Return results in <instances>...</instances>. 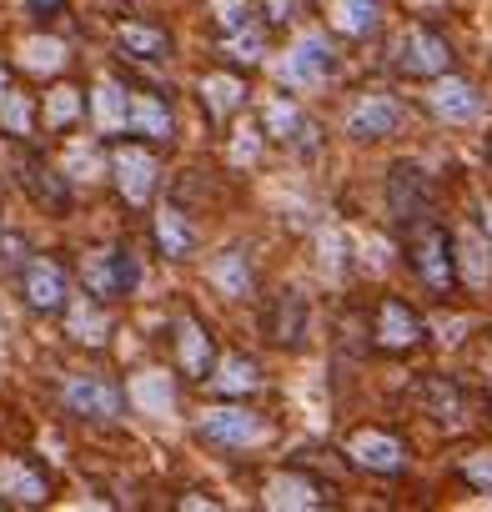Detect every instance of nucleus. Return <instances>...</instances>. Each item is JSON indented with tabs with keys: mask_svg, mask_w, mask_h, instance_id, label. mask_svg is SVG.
Segmentation results:
<instances>
[{
	"mask_svg": "<svg viewBox=\"0 0 492 512\" xmlns=\"http://www.w3.org/2000/svg\"><path fill=\"white\" fill-rule=\"evenodd\" d=\"M407 262H412V272H417V282L427 287V292H437V297H447L462 277H457V241H452V231L442 226V221H412L407 226Z\"/></svg>",
	"mask_w": 492,
	"mask_h": 512,
	"instance_id": "nucleus-1",
	"label": "nucleus"
},
{
	"mask_svg": "<svg viewBox=\"0 0 492 512\" xmlns=\"http://www.w3.org/2000/svg\"><path fill=\"white\" fill-rule=\"evenodd\" d=\"M61 407L81 422H96V427H111L126 417V387L106 372H71L61 382Z\"/></svg>",
	"mask_w": 492,
	"mask_h": 512,
	"instance_id": "nucleus-2",
	"label": "nucleus"
},
{
	"mask_svg": "<svg viewBox=\"0 0 492 512\" xmlns=\"http://www.w3.org/2000/svg\"><path fill=\"white\" fill-rule=\"evenodd\" d=\"M81 287L101 302H116V297H131L141 287V262H136V251L131 241H111L101 251H91L86 262H81Z\"/></svg>",
	"mask_w": 492,
	"mask_h": 512,
	"instance_id": "nucleus-3",
	"label": "nucleus"
},
{
	"mask_svg": "<svg viewBox=\"0 0 492 512\" xmlns=\"http://www.w3.org/2000/svg\"><path fill=\"white\" fill-rule=\"evenodd\" d=\"M392 66H397L402 76H412V81H437V76L452 71V46H447V36H442L437 26L412 21V26L397 36V46H392Z\"/></svg>",
	"mask_w": 492,
	"mask_h": 512,
	"instance_id": "nucleus-4",
	"label": "nucleus"
},
{
	"mask_svg": "<svg viewBox=\"0 0 492 512\" xmlns=\"http://www.w3.org/2000/svg\"><path fill=\"white\" fill-rule=\"evenodd\" d=\"M21 297H26V307L36 317H66V307H71V272H66L61 256H41V251L31 256L26 272H21Z\"/></svg>",
	"mask_w": 492,
	"mask_h": 512,
	"instance_id": "nucleus-5",
	"label": "nucleus"
},
{
	"mask_svg": "<svg viewBox=\"0 0 492 512\" xmlns=\"http://www.w3.org/2000/svg\"><path fill=\"white\" fill-rule=\"evenodd\" d=\"M211 447H221V452H246V447H257V442H267V417L262 412H252L246 402H226V407H211L206 417H201V427H196Z\"/></svg>",
	"mask_w": 492,
	"mask_h": 512,
	"instance_id": "nucleus-6",
	"label": "nucleus"
},
{
	"mask_svg": "<svg viewBox=\"0 0 492 512\" xmlns=\"http://www.w3.org/2000/svg\"><path fill=\"white\" fill-rule=\"evenodd\" d=\"M0 502L6 507H46L51 472L31 452H0Z\"/></svg>",
	"mask_w": 492,
	"mask_h": 512,
	"instance_id": "nucleus-7",
	"label": "nucleus"
},
{
	"mask_svg": "<svg viewBox=\"0 0 492 512\" xmlns=\"http://www.w3.org/2000/svg\"><path fill=\"white\" fill-rule=\"evenodd\" d=\"M111 176H116V191L126 206H146L151 191H156V151L146 141H131L111 151Z\"/></svg>",
	"mask_w": 492,
	"mask_h": 512,
	"instance_id": "nucleus-8",
	"label": "nucleus"
},
{
	"mask_svg": "<svg viewBox=\"0 0 492 512\" xmlns=\"http://www.w3.org/2000/svg\"><path fill=\"white\" fill-rule=\"evenodd\" d=\"M347 457H352V467L377 472V477L407 472V442L397 432H387V427H357L347 437Z\"/></svg>",
	"mask_w": 492,
	"mask_h": 512,
	"instance_id": "nucleus-9",
	"label": "nucleus"
},
{
	"mask_svg": "<svg viewBox=\"0 0 492 512\" xmlns=\"http://www.w3.org/2000/svg\"><path fill=\"white\" fill-rule=\"evenodd\" d=\"M372 342L382 352H417L427 342V322L402 297H382L377 312H372Z\"/></svg>",
	"mask_w": 492,
	"mask_h": 512,
	"instance_id": "nucleus-10",
	"label": "nucleus"
},
{
	"mask_svg": "<svg viewBox=\"0 0 492 512\" xmlns=\"http://www.w3.org/2000/svg\"><path fill=\"white\" fill-rule=\"evenodd\" d=\"M171 362H176V372H181L186 382H211V372H216V342H211V332H206L201 317H191V312L176 317Z\"/></svg>",
	"mask_w": 492,
	"mask_h": 512,
	"instance_id": "nucleus-11",
	"label": "nucleus"
},
{
	"mask_svg": "<svg viewBox=\"0 0 492 512\" xmlns=\"http://www.w3.org/2000/svg\"><path fill=\"white\" fill-rule=\"evenodd\" d=\"M337 76V51H332V41L327 36H302L292 51H287V61H282V86H292V91H307V86H322V81H332Z\"/></svg>",
	"mask_w": 492,
	"mask_h": 512,
	"instance_id": "nucleus-12",
	"label": "nucleus"
},
{
	"mask_svg": "<svg viewBox=\"0 0 492 512\" xmlns=\"http://www.w3.org/2000/svg\"><path fill=\"white\" fill-rule=\"evenodd\" d=\"M427 111L437 116V121H447V126H467V121H477L482 116V91L467 81V76H437V81H427Z\"/></svg>",
	"mask_w": 492,
	"mask_h": 512,
	"instance_id": "nucleus-13",
	"label": "nucleus"
},
{
	"mask_svg": "<svg viewBox=\"0 0 492 512\" xmlns=\"http://www.w3.org/2000/svg\"><path fill=\"white\" fill-rule=\"evenodd\" d=\"M131 141H146V146H171L176 141V116L166 106L161 91H131V111H126V131Z\"/></svg>",
	"mask_w": 492,
	"mask_h": 512,
	"instance_id": "nucleus-14",
	"label": "nucleus"
},
{
	"mask_svg": "<svg viewBox=\"0 0 492 512\" xmlns=\"http://www.w3.org/2000/svg\"><path fill=\"white\" fill-rule=\"evenodd\" d=\"M402 126V101L392 91H362L347 111V136L352 141H382Z\"/></svg>",
	"mask_w": 492,
	"mask_h": 512,
	"instance_id": "nucleus-15",
	"label": "nucleus"
},
{
	"mask_svg": "<svg viewBox=\"0 0 492 512\" xmlns=\"http://www.w3.org/2000/svg\"><path fill=\"white\" fill-rule=\"evenodd\" d=\"M262 502L267 507H332V487L322 477H312L307 467H287L267 482Z\"/></svg>",
	"mask_w": 492,
	"mask_h": 512,
	"instance_id": "nucleus-16",
	"label": "nucleus"
},
{
	"mask_svg": "<svg viewBox=\"0 0 492 512\" xmlns=\"http://www.w3.org/2000/svg\"><path fill=\"white\" fill-rule=\"evenodd\" d=\"M387 211H392L397 226H412V221L427 216V181H422V171L412 161L392 166V176H387Z\"/></svg>",
	"mask_w": 492,
	"mask_h": 512,
	"instance_id": "nucleus-17",
	"label": "nucleus"
},
{
	"mask_svg": "<svg viewBox=\"0 0 492 512\" xmlns=\"http://www.w3.org/2000/svg\"><path fill=\"white\" fill-rule=\"evenodd\" d=\"M151 246L166 256V262H186V256L196 251V226H191V216L181 211V206H156V216H151Z\"/></svg>",
	"mask_w": 492,
	"mask_h": 512,
	"instance_id": "nucleus-18",
	"label": "nucleus"
},
{
	"mask_svg": "<svg viewBox=\"0 0 492 512\" xmlns=\"http://www.w3.org/2000/svg\"><path fill=\"white\" fill-rule=\"evenodd\" d=\"M201 106H206V116H211L216 126H226V121L246 106V76H241L236 66H221V71L201 76Z\"/></svg>",
	"mask_w": 492,
	"mask_h": 512,
	"instance_id": "nucleus-19",
	"label": "nucleus"
},
{
	"mask_svg": "<svg viewBox=\"0 0 492 512\" xmlns=\"http://www.w3.org/2000/svg\"><path fill=\"white\" fill-rule=\"evenodd\" d=\"M206 277H211V287L221 292V297H231V302H241V297H252V287H257V267H252V251H241V246H226L216 262L206 267Z\"/></svg>",
	"mask_w": 492,
	"mask_h": 512,
	"instance_id": "nucleus-20",
	"label": "nucleus"
},
{
	"mask_svg": "<svg viewBox=\"0 0 492 512\" xmlns=\"http://www.w3.org/2000/svg\"><path fill=\"white\" fill-rule=\"evenodd\" d=\"M21 186L31 191L36 206H46V211H56V216L71 206V186H66V176H61L56 166H46L41 156H31V151L21 156Z\"/></svg>",
	"mask_w": 492,
	"mask_h": 512,
	"instance_id": "nucleus-21",
	"label": "nucleus"
},
{
	"mask_svg": "<svg viewBox=\"0 0 492 512\" xmlns=\"http://www.w3.org/2000/svg\"><path fill=\"white\" fill-rule=\"evenodd\" d=\"M267 21L257 26V21H246V26H236V31H221L216 36V56H221V66H236V71H252L262 56H267Z\"/></svg>",
	"mask_w": 492,
	"mask_h": 512,
	"instance_id": "nucleus-22",
	"label": "nucleus"
},
{
	"mask_svg": "<svg viewBox=\"0 0 492 512\" xmlns=\"http://www.w3.org/2000/svg\"><path fill=\"white\" fill-rule=\"evenodd\" d=\"M387 0H332V31L347 41H372L382 31Z\"/></svg>",
	"mask_w": 492,
	"mask_h": 512,
	"instance_id": "nucleus-23",
	"label": "nucleus"
},
{
	"mask_svg": "<svg viewBox=\"0 0 492 512\" xmlns=\"http://www.w3.org/2000/svg\"><path fill=\"white\" fill-rule=\"evenodd\" d=\"M86 111H91V96H86L81 86L61 81V86H51L46 101H41V126H46V136H61V131H71L76 121H86Z\"/></svg>",
	"mask_w": 492,
	"mask_h": 512,
	"instance_id": "nucleus-24",
	"label": "nucleus"
},
{
	"mask_svg": "<svg viewBox=\"0 0 492 512\" xmlns=\"http://www.w3.org/2000/svg\"><path fill=\"white\" fill-rule=\"evenodd\" d=\"M267 136H272V141H292L302 156L317 151V126H312L287 96H272V101H267Z\"/></svg>",
	"mask_w": 492,
	"mask_h": 512,
	"instance_id": "nucleus-25",
	"label": "nucleus"
},
{
	"mask_svg": "<svg viewBox=\"0 0 492 512\" xmlns=\"http://www.w3.org/2000/svg\"><path fill=\"white\" fill-rule=\"evenodd\" d=\"M267 337L282 347H302L307 337V297L302 292H277L267 307Z\"/></svg>",
	"mask_w": 492,
	"mask_h": 512,
	"instance_id": "nucleus-26",
	"label": "nucleus"
},
{
	"mask_svg": "<svg viewBox=\"0 0 492 512\" xmlns=\"http://www.w3.org/2000/svg\"><path fill=\"white\" fill-rule=\"evenodd\" d=\"M116 46H121V56L146 61V66L171 61V36H166L161 26H146V21H126V26H116Z\"/></svg>",
	"mask_w": 492,
	"mask_h": 512,
	"instance_id": "nucleus-27",
	"label": "nucleus"
},
{
	"mask_svg": "<svg viewBox=\"0 0 492 512\" xmlns=\"http://www.w3.org/2000/svg\"><path fill=\"white\" fill-rule=\"evenodd\" d=\"M257 387H262V367H257L252 357H241V352L221 357V367L211 372V392L226 397V402H246Z\"/></svg>",
	"mask_w": 492,
	"mask_h": 512,
	"instance_id": "nucleus-28",
	"label": "nucleus"
},
{
	"mask_svg": "<svg viewBox=\"0 0 492 512\" xmlns=\"http://www.w3.org/2000/svg\"><path fill=\"white\" fill-rule=\"evenodd\" d=\"M422 402H427V412L442 427H462L467 422V397H462V387L452 377H427L422 382Z\"/></svg>",
	"mask_w": 492,
	"mask_h": 512,
	"instance_id": "nucleus-29",
	"label": "nucleus"
},
{
	"mask_svg": "<svg viewBox=\"0 0 492 512\" xmlns=\"http://www.w3.org/2000/svg\"><path fill=\"white\" fill-rule=\"evenodd\" d=\"M457 241V277L467 282V287H487V272H492V246H482V236L477 231H462V236H452Z\"/></svg>",
	"mask_w": 492,
	"mask_h": 512,
	"instance_id": "nucleus-30",
	"label": "nucleus"
},
{
	"mask_svg": "<svg viewBox=\"0 0 492 512\" xmlns=\"http://www.w3.org/2000/svg\"><path fill=\"white\" fill-rule=\"evenodd\" d=\"M126 111H131V91L116 86V81H101L96 96H91V116L101 131H126Z\"/></svg>",
	"mask_w": 492,
	"mask_h": 512,
	"instance_id": "nucleus-31",
	"label": "nucleus"
},
{
	"mask_svg": "<svg viewBox=\"0 0 492 512\" xmlns=\"http://www.w3.org/2000/svg\"><path fill=\"white\" fill-rule=\"evenodd\" d=\"M31 241H26V231H0V272H6V277H21L26 272V262H31Z\"/></svg>",
	"mask_w": 492,
	"mask_h": 512,
	"instance_id": "nucleus-32",
	"label": "nucleus"
},
{
	"mask_svg": "<svg viewBox=\"0 0 492 512\" xmlns=\"http://www.w3.org/2000/svg\"><path fill=\"white\" fill-rule=\"evenodd\" d=\"M457 477H462L467 487H477V492H492V447L467 452V457L457 462Z\"/></svg>",
	"mask_w": 492,
	"mask_h": 512,
	"instance_id": "nucleus-33",
	"label": "nucleus"
},
{
	"mask_svg": "<svg viewBox=\"0 0 492 512\" xmlns=\"http://www.w3.org/2000/svg\"><path fill=\"white\" fill-rule=\"evenodd\" d=\"M0 121H6V126H11V136H21V141L31 136V106H26V96H21L16 86H11L6 96H0Z\"/></svg>",
	"mask_w": 492,
	"mask_h": 512,
	"instance_id": "nucleus-34",
	"label": "nucleus"
},
{
	"mask_svg": "<svg viewBox=\"0 0 492 512\" xmlns=\"http://www.w3.org/2000/svg\"><path fill=\"white\" fill-rule=\"evenodd\" d=\"M307 11H312V0H262V21H267L272 31H282V26L302 21Z\"/></svg>",
	"mask_w": 492,
	"mask_h": 512,
	"instance_id": "nucleus-35",
	"label": "nucleus"
},
{
	"mask_svg": "<svg viewBox=\"0 0 492 512\" xmlns=\"http://www.w3.org/2000/svg\"><path fill=\"white\" fill-rule=\"evenodd\" d=\"M206 6H211L216 36H221V31H236V26L252 21V6H246V0H206Z\"/></svg>",
	"mask_w": 492,
	"mask_h": 512,
	"instance_id": "nucleus-36",
	"label": "nucleus"
},
{
	"mask_svg": "<svg viewBox=\"0 0 492 512\" xmlns=\"http://www.w3.org/2000/svg\"><path fill=\"white\" fill-rule=\"evenodd\" d=\"M26 16L41 21V26H51V21L66 16V0H26Z\"/></svg>",
	"mask_w": 492,
	"mask_h": 512,
	"instance_id": "nucleus-37",
	"label": "nucleus"
},
{
	"mask_svg": "<svg viewBox=\"0 0 492 512\" xmlns=\"http://www.w3.org/2000/svg\"><path fill=\"white\" fill-rule=\"evenodd\" d=\"M176 507H211V512H216V507H221V502H216V497H211V492H186V497H181V502H176Z\"/></svg>",
	"mask_w": 492,
	"mask_h": 512,
	"instance_id": "nucleus-38",
	"label": "nucleus"
},
{
	"mask_svg": "<svg viewBox=\"0 0 492 512\" xmlns=\"http://www.w3.org/2000/svg\"><path fill=\"white\" fill-rule=\"evenodd\" d=\"M482 236H487V246H492V196L482 201Z\"/></svg>",
	"mask_w": 492,
	"mask_h": 512,
	"instance_id": "nucleus-39",
	"label": "nucleus"
},
{
	"mask_svg": "<svg viewBox=\"0 0 492 512\" xmlns=\"http://www.w3.org/2000/svg\"><path fill=\"white\" fill-rule=\"evenodd\" d=\"M11 91V66H6V56H0V96Z\"/></svg>",
	"mask_w": 492,
	"mask_h": 512,
	"instance_id": "nucleus-40",
	"label": "nucleus"
},
{
	"mask_svg": "<svg viewBox=\"0 0 492 512\" xmlns=\"http://www.w3.org/2000/svg\"><path fill=\"white\" fill-rule=\"evenodd\" d=\"M0 507H6V502H0Z\"/></svg>",
	"mask_w": 492,
	"mask_h": 512,
	"instance_id": "nucleus-41",
	"label": "nucleus"
}]
</instances>
